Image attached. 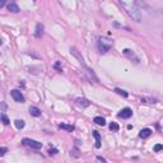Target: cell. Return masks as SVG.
Instances as JSON below:
<instances>
[{"label": "cell", "instance_id": "6", "mask_svg": "<svg viewBox=\"0 0 163 163\" xmlns=\"http://www.w3.org/2000/svg\"><path fill=\"white\" fill-rule=\"evenodd\" d=\"M117 116H119V117H121V119H130L133 116V111H131V108L125 107L117 113Z\"/></svg>", "mask_w": 163, "mask_h": 163}, {"label": "cell", "instance_id": "18", "mask_svg": "<svg viewBox=\"0 0 163 163\" xmlns=\"http://www.w3.org/2000/svg\"><path fill=\"white\" fill-rule=\"evenodd\" d=\"M1 121H3V124H4V125H9V122H10L5 113H1Z\"/></svg>", "mask_w": 163, "mask_h": 163}, {"label": "cell", "instance_id": "5", "mask_svg": "<svg viewBox=\"0 0 163 163\" xmlns=\"http://www.w3.org/2000/svg\"><path fill=\"white\" fill-rule=\"evenodd\" d=\"M10 96L13 97V99H14L15 102H18V103L24 102V96L22 94L21 91H18V89H13V91L10 92Z\"/></svg>", "mask_w": 163, "mask_h": 163}, {"label": "cell", "instance_id": "19", "mask_svg": "<svg viewBox=\"0 0 163 163\" xmlns=\"http://www.w3.org/2000/svg\"><path fill=\"white\" fill-rule=\"evenodd\" d=\"M58 153H59V150L56 148H52V149L50 148V150H48V154H50V156H55V154H58Z\"/></svg>", "mask_w": 163, "mask_h": 163}, {"label": "cell", "instance_id": "7", "mask_svg": "<svg viewBox=\"0 0 163 163\" xmlns=\"http://www.w3.org/2000/svg\"><path fill=\"white\" fill-rule=\"evenodd\" d=\"M75 103H77V106H79L82 108H85V107H89V106H91V102H89L88 99L82 98V97L75 99Z\"/></svg>", "mask_w": 163, "mask_h": 163}, {"label": "cell", "instance_id": "22", "mask_svg": "<svg viewBox=\"0 0 163 163\" xmlns=\"http://www.w3.org/2000/svg\"><path fill=\"white\" fill-rule=\"evenodd\" d=\"M55 69L59 70V72H61V66H60V62H59V61L55 64Z\"/></svg>", "mask_w": 163, "mask_h": 163}, {"label": "cell", "instance_id": "25", "mask_svg": "<svg viewBox=\"0 0 163 163\" xmlns=\"http://www.w3.org/2000/svg\"><path fill=\"white\" fill-rule=\"evenodd\" d=\"M162 36H163V34H162Z\"/></svg>", "mask_w": 163, "mask_h": 163}, {"label": "cell", "instance_id": "17", "mask_svg": "<svg viewBox=\"0 0 163 163\" xmlns=\"http://www.w3.org/2000/svg\"><path fill=\"white\" fill-rule=\"evenodd\" d=\"M119 129H120V126H119L116 122H111V125H110V130H111V131H119Z\"/></svg>", "mask_w": 163, "mask_h": 163}, {"label": "cell", "instance_id": "8", "mask_svg": "<svg viewBox=\"0 0 163 163\" xmlns=\"http://www.w3.org/2000/svg\"><path fill=\"white\" fill-rule=\"evenodd\" d=\"M29 113H31L32 116H34V117H40L41 116V110L37 107H34V106H31L29 107Z\"/></svg>", "mask_w": 163, "mask_h": 163}, {"label": "cell", "instance_id": "9", "mask_svg": "<svg viewBox=\"0 0 163 163\" xmlns=\"http://www.w3.org/2000/svg\"><path fill=\"white\" fill-rule=\"evenodd\" d=\"M150 134H152V130H150V129H148V127H145V129H142V130H140L139 136H140V138H143V139H145V138L150 136Z\"/></svg>", "mask_w": 163, "mask_h": 163}, {"label": "cell", "instance_id": "2", "mask_svg": "<svg viewBox=\"0 0 163 163\" xmlns=\"http://www.w3.org/2000/svg\"><path fill=\"white\" fill-rule=\"evenodd\" d=\"M70 52H72L73 55H74L75 58L78 59V61H79V64H80L84 68V69L87 70V72L89 73V74L92 75V77L94 78V80H96V82H98V78L96 77V74H94V72H93V70H91V69H89L88 66H87V64H85V62H84V59H83V58H82V56H80V54L78 52V50H77V48H75V47H72V48H70Z\"/></svg>", "mask_w": 163, "mask_h": 163}, {"label": "cell", "instance_id": "1", "mask_svg": "<svg viewBox=\"0 0 163 163\" xmlns=\"http://www.w3.org/2000/svg\"><path fill=\"white\" fill-rule=\"evenodd\" d=\"M120 4L122 5L126 13L129 14L130 18H133L135 22H140L142 21V12L140 8L138 7V4L135 1H126V0H120Z\"/></svg>", "mask_w": 163, "mask_h": 163}, {"label": "cell", "instance_id": "14", "mask_svg": "<svg viewBox=\"0 0 163 163\" xmlns=\"http://www.w3.org/2000/svg\"><path fill=\"white\" fill-rule=\"evenodd\" d=\"M59 127H60V129L68 130V131H73V130H74V126H73V125H68V124H60Z\"/></svg>", "mask_w": 163, "mask_h": 163}, {"label": "cell", "instance_id": "10", "mask_svg": "<svg viewBox=\"0 0 163 163\" xmlns=\"http://www.w3.org/2000/svg\"><path fill=\"white\" fill-rule=\"evenodd\" d=\"M42 34H43V26L38 23L36 26V32H34V36H36L37 38H40V37H42Z\"/></svg>", "mask_w": 163, "mask_h": 163}, {"label": "cell", "instance_id": "24", "mask_svg": "<svg viewBox=\"0 0 163 163\" xmlns=\"http://www.w3.org/2000/svg\"><path fill=\"white\" fill-rule=\"evenodd\" d=\"M5 152H7V148H4V146H3V148L0 149V156H4Z\"/></svg>", "mask_w": 163, "mask_h": 163}, {"label": "cell", "instance_id": "23", "mask_svg": "<svg viewBox=\"0 0 163 163\" xmlns=\"http://www.w3.org/2000/svg\"><path fill=\"white\" fill-rule=\"evenodd\" d=\"M97 162L98 163H106V159L101 158V157H97Z\"/></svg>", "mask_w": 163, "mask_h": 163}, {"label": "cell", "instance_id": "4", "mask_svg": "<svg viewBox=\"0 0 163 163\" xmlns=\"http://www.w3.org/2000/svg\"><path fill=\"white\" fill-rule=\"evenodd\" d=\"M22 143H23L24 145L31 146V148H33V149H41L42 148V143L37 142V140H33V139H28V138H24V139L22 140Z\"/></svg>", "mask_w": 163, "mask_h": 163}, {"label": "cell", "instance_id": "15", "mask_svg": "<svg viewBox=\"0 0 163 163\" xmlns=\"http://www.w3.org/2000/svg\"><path fill=\"white\" fill-rule=\"evenodd\" d=\"M115 92H116V93H117V94H120V96L125 97V98H126V97L129 96V93H127V92L122 91V89H120V88H115Z\"/></svg>", "mask_w": 163, "mask_h": 163}, {"label": "cell", "instance_id": "11", "mask_svg": "<svg viewBox=\"0 0 163 163\" xmlns=\"http://www.w3.org/2000/svg\"><path fill=\"white\" fill-rule=\"evenodd\" d=\"M8 9H9L12 13H18L19 12V8H18V5L15 4V3H9V4H8Z\"/></svg>", "mask_w": 163, "mask_h": 163}, {"label": "cell", "instance_id": "16", "mask_svg": "<svg viewBox=\"0 0 163 163\" xmlns=\"http://www.w3.org/2000/svg\"><path fill=\"white\" fill-rule=\"evenodd\" d=\"M14 124H15V127H17V129H23L24 127V121L23 120H15Z\"/></svg>", "mask_w": 163, "mask_h": 163}, {"label": "cell", "instance_id": "21", "mask_svg": "<svg viewBox=\"0 0 163 163\" xmlns=\"http://www.w3.org/2000/svg\"><path fill=\"white\" fill-rule=\"evenodd\" d=\"M70 154H72V156H74V157H79V154H78V149H77V148H74L73 150H70Z\"/></svg>", "mask_w": 163, "mask_h": 163}, {"label": "cell", "instance_id": "3", "mask_svg": "<svg viewBox=\"0 0 163 163\" xmlns=\"http://www.w3.org/2000/svg\"><path fill=\"white\" fill-rule=\"evenodd\" d=\"M112 45H113V41L107 38V37H99L98 38V50H99V52H102V54L107 52V51L112 47Z\"/></svg>", "mask_w": 163, "mask_h": 163}, {"label": "cell", "instance_id": "20", "mask_svg": "<svg viewBox=\"0 0 163 163\" xmlns=\"http://www.w3.org/2000/svg\"><path fill=\"white\" fill-rule=\"evenodd\" d=\"M161 150H163L162 144H157V145H154V152H161Z\"/></svg>", "mask_w": 163, "mask_h": 163}, {"label": "cell", "instance_id": "12", "mask_svg": "<svg viewBox=\"0 0 163 163\" xmlns=\"http://www.w3.org/2000/svg\"><path fill=\"white\" fill-rule=\"evenodd\" d=\"M93 136L96 138V148H101V135L98 131H93Z\"/></svg>", "mask_w": 163, "mask_h": 163}, {"label": "cell", "instance_id": "13", "mask_svg": "<svg viewBox=\"0 0 163 163\" xmlns=\"http://www.w3.org/2000/svg\"><path fill=\"white\" fill-rule=\"evenodd\" d=\"M93 122H96L97 125H101V126H103V125L106 124V120L103 117H101V116H97V117L93 119Z\"/></svg>", "mask_w": 163, "mask_h": 163}]
</instances>
